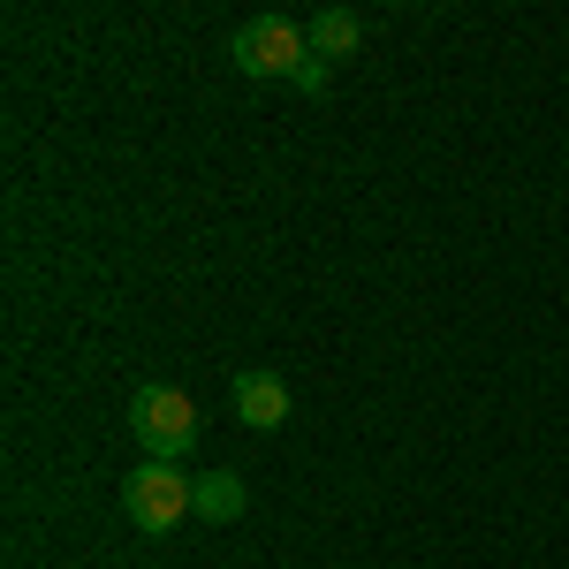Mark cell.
Returning a JSON list of instances; mask_svg holds the SVG:
<instances>
[{
	"label": "cell",
	"mask_w": 569,
	"mask_h": 569,
	"mask_svg": "<svg viewBox=\"0 0 569 569\" xmlns=\"http://www.w3.org/2000/svg\"><path fill=\"white\" fill-rule=\"evenodd\" d=\"M335 84V69H327V61H319V53H311L305 69H297V91H311V99H319V91Z\"/></svg>",
	"instance_id": "7"
},
{
	"label": "cell",
	"mask_w": 569,
	"mask_h": 569,
	"mask_svg": "<svg viewBox=\"0 0 569 569\" xmlns=\"http://www.w3.org/2000/svg\"><path fill=\"white\" fill-rule=\"evenodd\" d=\"M305 31H311V53H319V61H350L357 46H365V16H357V8H319Z\"/></svg>",
	"instance_id": "6"
},
{
	"label": "cell",
	"mask_w": 569,
	"mask_h": 569,
	"mask_svg": "<svg viewBox=\"0 0 569 569\" xmlns=\"http://www.w3.org/2000/svg\"><path fill=\"white\" fill-rule=\"evenodd\" d=\"M243 501H251V493H243L236 471H206V479H190V517H198V525H236Z\"/></svg>",
	"instance_id": "5"
},
{
	"label": "cell",
	"mask_w": 569,
	"mask_h": 569,
	"mask_svg": "<svg viewBox=\"0 0 569 569\" xmlns=\"http://www.w3.org/2000/svg\"><path fill=\"white\" fill-rule=\"evenodd\" d=\"M228 61H236L243 77H289V84H297V69L311 61V31L289 23V16H251V23L228 31Z\"/></svg>",
	"instance_id": "2"
},
{
	"label": "cell",
	"mask_w": 569,
	"mask_h": 569,
	"mask_svg": "<svg viewBox=\"0 0 569 569\" xmlns=\"http://www.w3.org/2000/svg\"><path fill=\"white\" fill-rule=\"evenodd\" d=\"M130 433H137V448H144V463H182L206 426H198V402H190L182 388L144 380V388L130 395Z\"/></svg>",
	"instance_id": "1"
},
{
	"label": "cell",
	"mask_w": 569,
	"mask_h": 569,
	"mask_svg": "<svg viewBox=\"0 0 569 569\" xmlns=\"http://www.w3.org/2000/svg\"><path fill=\"white\" fill-rule=\"evenodd\" d=\"M122 509H130L137 531L168 539V531L190 517V479H182L176 463H137L130 479H122Z\"/></svg>",
	"instance_id": "3"
},
{
	"label": "cell",
	"mask_w": 569,
	"mask_h": 569,
	"mask_svg": "<svg viewBox=\"0 0 569 569\" xmlns=\"http://www.w3.org/2000/svg\"><path fill=\"white\" fill-rule=\"evenodd\" d=\"M228 395H236V418H243L251 433H281V426H289V380H273L266 365H243V372L228 380Z\"/></svg>",
	"instance_id": "4"
}]
</instances>
